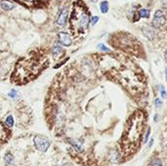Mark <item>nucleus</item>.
<instances>
[{
    "label": "nucleus",
    "mask_w": 167,
    "mask_h": 166,
    "mask_svg": "<svg viewBox=\"0 0 167 166\" xmlns=\"http://www.w3.org/2000/svg\"><path fill=\"white\" fill-rule=\"evenodd\" d=\"M90 20L87 13V10L79 3L74 4L71 13V18H69V29L71 31H83L87 28Z\"/></svg>",
    "instance_id": "1"
},
{
    "label": "nucleus",
    "mask_w": 167,
    "mask_h": 166,
    "mask_svg": "<svg viewBox=\"0 0 167 166\" xmlns=\"http://www.w3.org/2000/svg\"><path fill=\"white\" fill-rule=\"evenodd\" d=\"M33 144H34L35 148L38 149L39 151L45 152L47 151V149L50 147V140L45 137V136H41V135H36L34 138H33Z\"/></svg>",
    "instance_id": "2"
},
{
    "label": "nucleus",
    "mask_w": 167,
    "mask_h": 166,
    "mask_svg": "<svg viewBox=\"0 0 167 166\" xmlns=\"http://www.w3.org/2000/svg\"><path fill=\"white\" fill-rule=\"evenodd\" d=\"M165 23H166V19L163 12L160 11V10H158L155 13V16H153V21H152L153 26L155 28H160L163 25H165Z\"/></svg>",
    "instance_id": "3"
},
{
    "label": "nucleus",
    "mask_w": 167,
    "mask_h": 166,
    "mask_svg": "<svg viewBox=\"0 0 167 166\" xmlns=\"http://www.w3.org/2000/svg\"><path fill=\"white\" fill-rule=\"evenodd\" d=\"M58 38H59L60 43H61L62 45L66 46V47H69V46H71L72 44L71 37V35H69L68 32H65V31L59 32Z\"/></svg>",
    "instance_id": "4"
},
{
    "label": "nucleus",
    "mask_w": 167,
    "mask_h": 166,
    "mask_svg": "<svg viewBox=\"0 0 167 166\" xmlns=\"http://www.w3.org/2000/svg\"><path fill=\"white\" fill-rule=\"evenodd\" d=\"M15 1L21 3V4H26V3H29L32 6H35V7H39V6H44L46 3L48 2V0H15Z\"/></svg>",
    "instance_id": "5"
},
{
    "label": "nucleus",
    "mask_w": 167,
    "mask_h": 166,
    "mask_svg": "<svg viewBox=\"0 0 167 166\" xmlns=\"http://www.w3.org/2000/svg\"><path fill=\"white\" fill-rule=\"evenodd\" d=\"M68 17H69V10L64 9L61 13H60L58 19H57V21H56L57 25H66V21H68Z\"/></svg>",
    "instance_id": "6"
},
{
    "label": "nucleus",
    "mask_w": 167,
    "mask_h": 166,
    "mask_svg": "<svg viewBox=\"0 0 167 166\" xmlns=\"http://www.w3.org/2000/svg\"><path fill=\"white\" fill-rule=\"evenodd\" d=\"M143 32H144V34H145V35L147 36V38H149V40H152V39L155 38V31H153L152 28H144Z\"/></svg>",
    "instance_id": "7"
},
{
    "label": "nucleus",
    "mask_w": 167,
    "mask_h": 166,
    "mask_svg": "<svg viewBox=\"0 0 167 166\" xmlns=\"http://www.w3.org/2000/svg\"><path fill=\"white\" fill-rule=\"evenodd\" d=\"M0 7L4 10V11H11V10H13L15 8V5L11 2L2 1L1 3H0Z\"/></svg>",
    "instance_id": "8"
},
{
    "label": "nucleus",
    "mask_w": 167,
    "mask_h": 166,
    "mask_svg": "<svg viewBox=\"0 0 167 166\" xmlns=\"http://www.w3.org/2000/svg\"><path fill=\"white\" fill-rule=\"evenodd\" d=\"M63 53V49L61 46L59 45H55L54 47L52 48V54L54 57H58L59 55H61Z\"/></svg>",
    "instance_id": "9"
},
{
    "label": "nucleus",
    "mask_w": 167,
    "mask_h": 166,
    "mask_svg": "<svg viewBox=\"0 0 167 166\" xmlns=\"http://www.w3.org/2000/svg\"><path fill=\"white\" fill-rule=\"evenodd\" d=\"M138 14H139V18H146V19H148L149 18V10L148 9H141L140 11L138 12Z\"/></svg>",
    "instance_id": "10"
},
{
    "label": "nucleus",
    "mask_w": 167,
    "mask_h": 166,
    "mask_svg": "<svg viewBox=\"0 0 167 166\" xmlns=\"http://www.w3.org/2000/svg\"><path fill=\"white\" fill-rule=\"evenodd\" d=\"M100 9H101V12L103 14H106L109 11V2L108 1H103L100 5Z\"/></svg>",
    "instance_id": "11"
},
{
    "label": "nucleus",
    "mask_w": 167,
    "mask_h": 166,
    "mask_svg": "<svg viewBox=\"0 0 167 166\" xmlns=\"http://www.w3.org/2000/svg\"><path fill=\"white\" fill-rule=\"evenodd\" d=\"M5 161H6V163H8V164L14 163V157L12 155L11 152H7V154H5Z\"/></svg>",
    "instance_id": "12"
},
{
    "label": "nucleus",
    "mask_w": 167,
    "mask_h": 166,
    "mask_svg": "<svg viewBox=\"0 0 167 166\" xmlns=\"http://www.w3.org/2000/svg\"><path fill=\"white\" fill-rule=\"evenodd\" d=\"M5 123L8 127H13V126H14V117H13V115H8L7 117H6Z\"/></svg>",
    "instance_id": "13"
},
{
    "label": "nucleus",
    "mask_w": 167,
    "mask_h": 166,
    "mask_svg": "<svg viewBox=\"0 0 167 166\" xmlns=\"http://www.w3.org/2000/svg\"><path fill=\"white\" fill-rule=\"evenodd\" d=\"M149 166H163V164L160 158H155V159H152Z\"/></svg>",
    "instance_id": "14"
},
{
    "label": "nucleus",
    "mask_w": 167,
    "mask_h": 166,
    "mask_svg": "<svg viewBox=\"0 0 167 166\" xmlns=\"http://www.w3.org/2000/svg\"><path fill=\"white\" fill-rule=\"evenodd\" d=\"M8 96L13 98V99H16L17 97H18V91H16L15 89H12V90L8 93Z\"/></svg>",
    "instance_id": "15"
},
{
    "label": "nucleus",
    "mask_w": 167,
    "mask_h": 166,
    "mask_svg": "<svg viewBox=\"0 0 167 166\" xmlns=\"http://www.w3.org/2000/svg\"><path fill=\"white\" fill-rule=\"evenodd\" d=\"M98 49L102 50V51H105V52H111V50H109L108 47H106V46L104 44H102V43H100V44L98 45Z\"/></svg>",
    "instance_id": "16"
},
{
    "label": "nucleus",
    "mask_w": 167,
    "mask_h": 166,
    "mask_svg": "<svg viewBox=\"0 0 167 166\" xmlns=\"http://www.w3.org/2000/svg\"><path fill=\"white\" fill-rule=\"evenodd\" d=\"M160 95H161V97L163 99H166L167 98V93H166L165 89H164V87H163V86H161V88H160Z\"/></svg>",
    "instance_id": "17"
},
{
    "label": "nucleus",
    "mask_w": 167,
    "mask_h": 166,
    "mask_svg": "<svg viewBox=\"0 0 167 166\" xmlns=\"http://www.w3.org/2000/svg\"><path fill=\"white\" fill-rule=\"evenodd\" d=\"M98 21H99V17L95 16V17H93V18L91 19V21H90V24H91V25H94L97 24V23H98Z\"/></svg>",
    "instance_id": "18"
},
{
    "label": "nucleus",
    "mask_w": 167,
    "mask_h": 166,
    "mask_svg": "<svg viewBox=\"0 0 167 166\" xmlns=\"http://www.w3.org/2000/svg\"><path fill=\"white\" fill-rule=\"evenodd\" d=\"M149 134H151V127H149V128H148V130H147L146 136H145V143L148 142L149 137Z\"/></svg>",
    "instance_id": "19"
},
{
    "label": "nucleus",
    "mask_w": 167,
    "mask_h": 166,
    "mask_svg": "<svg viewBox=\"0 0 167 166\" xmlns=\"http://www.w3.org/2000/svg\"><path fill=\"white\" fill-rule=\"evenodd\" d=\"M161 105H162L161 100H160V99H155V107L156 108H159Z\"/></svg>",
    "instance_id": "20"
},
{
    "label": "nucleus",
    "mask_w": 167,
    "mask_h": 166,
    "mask_svg": "<svg viewBox=\"0 0 167 166\" xmlns=\"http://www.w3.org/2000/svg\"><path fill=\"white\" fill-rule=\"evenodd\" d=\"M160 1H161L162 5L164 6V7H166V8H167V0H160Z\"/></svg>",
    "instance_id": "21"
},
{
    "label": "nucleus",
    "mask_w": 167,
    "mask_h": 166,
    "mask_svg": "<svg viewBox=\"0 0 167 166\" xmlns=\"http://www.w3.org/2000/svg\"><path fill=\"white\" fill-rule=\"evenodd\" d=\"M164 58H165V61H166V63H167V49H166V51H165V53H164Z\"/></svg>",
    "instance_id": "22"
},
{
    "label": "nucleus",
    "mask_w": 167,
    "mask_h": 166,
    "mask_svg": "<svg viewBox=\"0 0 167 166\" xmlns=\"http://www.w3.org/2000/svg\"><path fill=\"white\" fill-rule=\"evenodd\" d=\"M158 115L156 114L155 116V121H158Z\"/></svg>",
    "instance_id": "23"
},
{
    "label": "nucleus",
    "mask_w": 167,
    "mask_h": 166,
    "mask_svg": "<svg viewBox=\"0 0 167 166\" xmlns=\"http://www.w3.org/2000/svg\"><path fill=\"white\" fill-rule=\"evenodd\" d=\"M57 166H71V165L68 164V163H66V164H61V165H57Z\"/></svg>",
    "instance_id": "24"
},
{
    "label": "nucleus",
    "mask_w": 167,
    "mask_h": 166,
    "mask_svg": "<svg viewBox=\"0 0 167 166\" xmlns=\"http://www.w3.org/2000/svg\"><path fill=\"white\" fill-rule=\"evenodd\" d=\"M165 78H166V82H167V68H165Z\"/></svg>",
    "instance_id": "25"
},
{
    "label": "nucleus",
    "mask_w": 167,
    "mask_h": 166,
    "mask_svg": "<svg viewBox=\"0 0 167 166\" xmlns=\"http://www.w3.org/2000/svg\"><path fill=\"white\" fill-rule=\"evenodd\" d=\"M90 1H91V2H93V3H96V2H98L99 0H90Z\"/></svg>",
    "instance_id": "26"
},
{
    "label": "nucleus",
    "mask_w": 167,
    "mask_h": 166,
    "mask_svg": "<svg viewBox=\"0 0 167 166\" xmlns=\"http://www.w3.org/2000/svg\"><path fill=\"white\" fill-rule=\"evenodd\" d=\"M152 142H153V140H151V143H149V147H152Z\"/></svg>",
    "instance_id": "27"
}]
</instances>
